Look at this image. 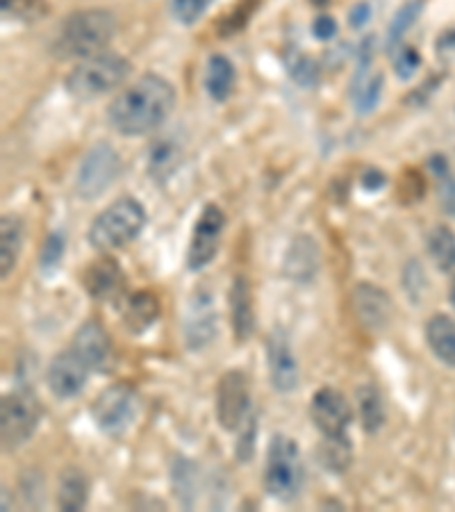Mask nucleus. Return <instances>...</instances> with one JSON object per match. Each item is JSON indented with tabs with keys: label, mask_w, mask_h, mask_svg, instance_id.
<instances>
[{
	"label": "nucleus",
	"mask_w": 455,
	"mask_h": 512,
	"mask_svg": "<svg viewBox=\"0 0 455 512\" xmlns=\"http://www.w3.org/2000/svg\"><path fill=\"white\" fill-rule=\"evenodd\" d=\"M180 160V148L178 144L167 142V139H160L155 142L151 153H148V173H151L153 180H160L164 183L173 171L178 167Z\"/></svg>",
	"instance_id": "obj_28"
},
{
	"label": "nucleus",
	"mask_w": 455,
	"mask_h": 512,
	"mask_svg": "<svg viewBox=\"0 0 455 512\" xmlns=\"http://www.w3.org/2000/svg\"><path fill=\"white\" fill-rule=\"evenodd\" d=\"M171 478H182V481H185V485H176V492L185 506H192L194 497H196V492H192V490H196V474H194L192 462L180 458L176 462V467H173Z\"/></svg>",
	"instance_id": "obj_35"
},
{
	"label": "nucleus",
	"mask_w": 455,
	"mask_h": 512,
	"mask_svg": "<svg viewBox=\"0 0 455 512\" xmlns=\"http://www.w3.org/2000/svg\"><path fill=\"white\" fill-rule=\"evenodd\" d=\"M0 10L7 21L37 23L51 14L48 0H0Z\"/></svg>",
	"instance_id": "obj_30"
},
{
	"label": "nucleus",
	"mask_w": 455,
	"mask_h": 512,
	"mask_svg": "<svg viewBox=\"0 0 455 512\" xmlns=\"http://www.w3.org/2000/svg\"><path fill=\"white\" fill-rule=\"evenodd\" d=\"M317 264H319L317 244H314L308 235H303L296 239L292 249H289L285 271L289 278L305 283V280H312L314 274H317Z\"/></svg>",
	"instance_id": "obj_26"
},
{
	"label": "nucleus",
	"mask_w": 455,
	"mask_h": 512,
	"mask_svg": "<svg viewBox=\"0 0 455 512\" xmlns=\"http://www.w3.org/2000/svg\"><path fill=\"white\" fill-rule=\"evenodd\" d=\"M89 501V478L80 467L62 469L57 481V508L64 512H78Z\"/></svg>",
	"instance_id": "obj_23"
},
{
	"label": "nucleus",
	"mask_w": 455,
	"mask_h": 512,
	"mask_svg": "<svg viewBox=\"0 0 455 512\" xmlns=\"http://www.w3.org/2000/svg\"><path fill=\"white\" fill-rule=\"evenodd\" d=\"M82 287L94 301H123V296H126V276H123L121 264L112 255L103 253L82 271Z\"/></svg>",
	"instance_id": "obj_15"
},
{
	"label": "nucleus",
	"mask_w": 455,
	"mask_h": 512,
	"mask_svg": "<svg viewBox=\"0 0 455 512\" xmlns=\"http://www.w3.org/2000/svg\"><path fill=\"white\" fill-rule=\"evenodd\" d=\"M219 333V312L214 305L212 289L198 287L189 296L185 319H182V335L189 351H203L217 340Z\"/></svg>",
	"instance_id": "obj_10"
},
{
	"label": "nucleus",
	"mask_w": 455,
	"mask_h": 512,
	"mask_svg": "<svg viewBox=\"0 0 455 512\" xmlns=\"http://www.w3.org/2000/svg\"><path fill=\"white\" fill-rule=\"evenodd\" d=\"M130 71L132 66L126 57L103 51L98 55L85 57V60H80L73 66L69 76L64 78V87L76 101H96V98L123 87Z\"/></svg>",
	"instance_id": "obj_4"
},
{
	"label": "nucleus",
	"mask_w": 455,
	"mask_h": 512,
	"mask_svg": "<svg viewBox=\"0 0 455 512\" xmlns=\"http://www.w3.org/2000/svg\"><path fill=\"white\" fill-rule=\"evenodd\" d=\"M430 173L437 180V192H440V201L444 210L455 214V176L449 167V160L442 158V155H433L428 162Z\"/></svg>",
	"instance_id": "obj_31"
},
{
	"label": "nucleus",
	"mask_w": 455,
	"mask_h": 512,
	"mask_svg": "<svg viewBox=\"0 0 455 512\" xmlns=\"http://www.w3.org/2000/svg\"><path fill=\"white\" fill-rule=\"evenodd\" d=\"M392 66L394 73L401 80H408L417 73V69L421 66V55L415 46H396L392 51Z\"/></svg>",
	"instance_id": "obj_34"
},
{
	"label": "nucleus",
	"mask_w": 455,
	"mask_h": 512,
	"mask_svg": "<svg viewBox=\"0 0 455 512\" xmlns=\"http://www.w3.org/2000/svg\"><path fill=\"white\" fill-rule=\"evenodd\" d=\"M451 305H453V310H455V278H453V283H451Z\"/></svg>",
	"instance_id": "obj_40"
},
{
	"label": "nucleus",
	"mask_w": 455,
	"mask_h": 512,
	"mask_svg": "<svg viewBox=\"0 0 455 512\" xmlns=\"http://www.w3.org/2000/svg\"><path fill=\"white\" fill-rule=\"evenodd\" d=\"M228 308H230V326L237 344H244L255 333V305L251 283L244 276H235L233 285L228 292Z\"/></svg>",
	"instance_id": "obj_19"
},
{
	"label": "nucleus",
	"mask_w": 455,
	"mask_h": 512,
	"mask_svg": "<svg viewBox=\"0 0 455 512\" xmlns=\"http://www.w3.org/2000/svg\"><path fill=\"white\" fill-rule=\"evenodd\" d=\"M312 35L317 37L319 41H330L337 35V21L328 14L317 16V19H314V23H312Z\"/></svg>",
	"instance_id": "obj_37"
},
{
	"label": "nucleus",
	"mask_w": 455,
	"mask_h": 512,
	"mask_svg": "<svg viewBox=\"0 0 455 512\" xmlns=\"http://www.w3.org/2000/svg\"><path fill=\"white\" fill-rule=\"evenodd\" d=\"M317 462L328 474L342 476L353 465V442L346 435H324L317 447Z\"/></svg>",
	"instance_id": "obj_22"
},
{
	"label": "nucleus",
	"mask_w": 455,
	"mask_h": 512,
	"mask_svg": "<svg viewBox=\"0 0 455 512\" xmlns=\"http://www.w3.org/2000/svg\"><path fill=\"white\" fill-rule=\"evenodd\" d=\"M421 12H424V0H408V3H403L399 10H396L390 28H387V48H390V51H394L396 46H401L403 37L408 35L410 28L419 21Z\"/></svg>",
	"instance_id": "obj_29"
},
{
	"label": "nucleus",
	"mask_w": 455,
	"mask_h": 512,
	"mask_svg": "<svg viewBox=\"0 0 455 512\" xmlns=\"http://www.w3.org/2000/svg\"><path fill=\"white\" fill-rule=\"evenodd\" d=\"M223 230H226V214L219 205H205L203 212L198 214L192 242L187 249V267L189 271H203L208 264L214 262L221 246Z\"/></svg>",
	"instance_id": "obj_11"
},
{
	"label": "nucleus",
	"mask_w": 455,
	"mask_h": 512,
	"mask_svg": "<svg viewBox=\"0 0 455 512\" xmlns=\"http://www.w3.org/2000/svg\"><path fill=\"white\" fill-rule=\"evenodd\" d=\"M91 369L80 355L71 349L55 353L46 367V385L55 399L69 401L78 396L89 381Z\"/></svg>",
	"instance_id": "obj_13"
},
{
	"label": "nucleus",
	"mask_w": 455,
	"mask_h": 512,
	"mask_svg": "<svg viewBox=\"0 0 455 512\" xmlns=\"http://www.w3.org/2000/svg\"><path fill=\"white\" fill-rule=\"evenodd\" d=\"M26 242V224L16 214H5L0 219V276L3 280L12 274Z\"/></svg>",
	"instance_id": "obj_20"
},
{
	"label": "nucleus",
	"mask_w": 455,
	"mask_h": 512,
	"mask_svg": "<svg viewBox=\"0 0 455 512\" xmlns=\"http://www.w3.org/2000/svg\"><path fill=\"white\" fill-rule=\"evenodd\" d=\"M267 365L273 390L280 394H289L299 387L301 365L283 330H273L267 337Z\"/></svg>",
	"instance_id": "obj_16"
},
{
	"label": "nucleus",
	"mask_w": 455,
	"mask_h": 512,
	"mask_svg": "<svg viewBox=\"0 0 455 512\" xmlns=\"http://www.w3.org/2000/svg\"><path fill=\"white\" fill-rule=\"evenodd\" d=\"M310 417L321 435H346L353 424V406L335 387H321L312 394Z\"/></svg>",
	"instance_id": "obj_14"
},
{
	"label": "nucleus",
	"mask_w": 455,
	"mask_h": 512,
	"mask_svg": "<svg viewBox=\"0 0 455 512\" xmlns=\"http://www.w3.org/2000/svg\"><path fill=\"white\" fill-rule=\"evenodd\" d=\"M235 80H237L235 64L221 53L210 55L208 69H205V92H208L212 101L217 103L228 101L235 89Z\"/></svg>",
	"instance_id": "obj_24"
},
{
	"label": "nucleus",
	"mask_w": 455,
	"mask_h": 512,
	"mask_svg": "<svg viewBox=\"0 0 455 512\" xmlns=\"http://www.w3.org/2000/svg\"><path fill=\"white\" fill-rule=\"evenodd\" d=\"M426 249L430 260L442 274H455V233L449 226H433L426 235Z\"/></svg>",
	"instance_id": "obj_27"
},
{
	"label": "nucleus",
	"mask_w": 455,
	"mask_h": 512,
	"mask_svg": "<svg viewBox=\"0 0 455 512\" xmlns=\"http://www.w3.org/2000/svg\"><path fill=\"white\" fill-rule=\"evenodd\" d=\"M289 73L299 85L310 87L317 82V64H314L308 55L296 53L294 60H289Z\"/></svg>",
	"instance_id": "obj_36"
},
{
	"label": "nucleus",
	"mask_w": 455,
	"mask_h": 512,
	"mask_svg": "<svg viewBox=\"0 0 455 512\" xmlns=\"http://www.w3.org/2000/svg\"><path fill=\"white\" fill-rule=\"evenodd\" d=\"M305 483V467L301 449L285 433H273L264 458V492L280 503H292Z\"/></svg>",
	"instance_id": "obj_5"
},
{
	"label": "nucleus",
	"mask_w": 455,
	"mask_h": 512,
	"mask_svg": "<svg viewBox=\"0 0 455 512\" xmlns=\"http://www.w3.org/2000/svg\"><path fill=\"white\" fill-rule=\"evenodd\" d=\"M355 403H358V417L362 431L367 435H376L385 426V401L374 383H364L355 390Z\"/></svg>",
	"instance_id": "obj_25"
},
{
	"label": "nucleus",
	"mask_w": 455,
	"mask_h": 512,
	"mask_svg": "<svg viewBox=\"0 0 455 512\" xmlns=\"http://www.w3.org/2000/svg\"><path fill=\"white\" fill-rule=\"evenodd\" d=\"M385 183H387V178L378 169H367V173L362 176V185H364V189H369V192H376V189L385 187Z\"/></svg>",
	"instance_id": "obj_39"
},
{
	"label": "nucleus",
	"mask_w": 455,
	"mask_h": 512,
	"mask_svg": "<svg viewBox=\"0 0 455 512\" xmlns=\"http://www.w3.org/2000/svg\"><path fill=\"white\" fill-rule=\"evenodd\" d=\"M251 417V385L239 369L221 374L217 383V419L226 433H237Z\"/></svg>",
	"instance_id": "obj_9"
},
{
	"label": "nucleus",
	"mask_w": 455,
	"mask_h": 512,
	"mask_svg": "<svg viewBox=\"0 0 455 512\" xmlns=\"http://www.w3.org/2000/svg\"><path fill=\"white\" fill-rule=\"evenodd\" d=\"M369 19H371V5L369 3H358L355 7H351V12H349L351 28L358 30L362 26H367Z\"/></svg>",
	"instance_id": "obj_38"
},
{
	"label": "nucleus",
	"mask_w": 455,
	"mask_h": 512,
	"mask_svg": "<svg viewBox=\"0 0 455 512\" xmlns=\"http://www.w3.org/2000/svg\"><path fill=\"white\" fill-rule=\"evenodd\" d=\"M119 173L121 155L117 153V148L107 142H98L82 155L76 171V194L82 201L94 203L96 198H101L114 185Z\"/></svg>",
	"instance_id": "obj_7"
},
{
	"label": "nucleus",
	"mask_w": 455,
	"mask_h": 512,
	"mask_svg": "<svg viewBox=\"0 0 455 512\" xmlns=\"http://www.w3.org/2000/svg\"><path fill=\"white\" fill-rule=\"evenodd\" d=\"M44 417L39 396L30 387H16L0 401V440L3 451L21 449L32 440Z\"/></svg>",
	"instance_id": "obj_6"
},
{
	"label": "nucleus",
	"mask_w": 455,
	"mask_h": 512,
	"mask_svg": "<svg viewBox=\"0 0 455 512\" xmlns=\"http://www.w3.org/2000/svg\"><path fill=\"white\" fill-rule=\"evenodd\" d=\"M139 415V396L128 383H114L91 401V419L110 437H121Z\"/></svg>",
	"instance_id": "obj_8"
},
{
	"label": "nucleus",
	"mask_w": 455,
	"mask_h": 512,
	"mask_svg": "<svg viewBox=\"0 0 455 512\" xmlns=\"http://www.w3.org/2000/svg\"><path fill=\"white\" fill-rule=\"evenodd\" d=\"M176 110V87L160 73H144L107 105V121L123 137H144Z\"/></svg>",
	"instance_id": "obj_1"
},
{
	"label": "nucleus",
	"mask_w": 455,
	"mask_h": 512,
	"mask_svg": "<svg viewBox=\"0 0 455 512\" xmlns=\"http://www.w3.org/2000/svg\"><path fill=\"white\" fill-rule=\"evenodd\" d=\"M214 0H169L173 19L182 26H194L196 21L203 19V14L210 10Z\"/></svg>",
	"instance_id": "obj_33"
},
{
	"label": "nucleus",
	"mask_w": 455,
	"mask_h": 512,
	"mask_svg": "<svg viewBox=\"0 0 455 512\" xmlns=\"http://www.w3.org/2000/svg\"><path fill=\"white\" fill-rule=\"evenodd\" d=\"M355 317L369 333H383L392 321V299L383 287L374 283H358L353 287Z\"/></svg>",
	"instance_id": "obj_17"
},
{
	"label": "nucleus",
	"mask_w": 455,
	"mask_h": 512,
	"mask_svg": "<svg viewBox=\"0 0 455 512\" xmlns=\"http://www.w3.org/2000/svg\"><path fill=\"white\" fill-rule=\"evenodd\" d=\"M71 349L76 351L87 367L96 374H110L117 367V351L110 333L98 319L82 321L71 340Z\"/></svg>",
	"instance_id": "obj_12"
},
{
	"label": "nucleus",
	"mask_w": 455,
	"mask_h": 512,
	"mask_svg": "<svg viewBox=\"0 0 455 512\" xmlns=\"http://www.w3.org/2000/svg\"><path fill=\"white\" fill-rule=\"evenodd\" d=\"M117 28V16L110 10L91 7V10L73 12L62 23L60 37H57V53L62 57H78V60L103 53L112 44Z\"/></svg>",
	"instance_id": "obj_2"
},
{
	"label": "nucleus",
	"mask_w": 455,
	"mask_h": 512,
	"mask_svg": "<svg viewBox=\"0 0 455 512\" xmlns=\"http://www.w3.org/2000/svg\"><path fill=\"white\" fill-rule=\"evenodd\" d=\"M64 251H66V237L60 233V230H55V233L46 237L44 246H41L39 267L44 271V276L57 271V267H60L64 260Z\"/></svg>",
	"instance_id": "obj_32"
},
{
	"label": "nucleus",
	"mask_w": 455,
	"mask_h": 512,
	"mask_svg": "<svg viewBox=\"0 0 455 512\" xmlns=\"http://www.w3.org/2000/svg\"><path fill=\"white\" fill-rule=\"evenodd\" d=\"M148 221L144 205L132 196H121L119 201L107 205V208L91 221L89 226V244L98 253H112L126 249L128 244L142 235Z\"/></svg>",
	"instance_id": "obj_3"
},
{
	"label": "nucleus",
	"mask_w": 455,
	"mask_h": 512,
	"mask_svg": "<svg viewBox=\"0 0 455 512\" xmlns=\"http://www.w3.org/2000/svg\"><path fill=\"white\" fill-rule=\"evenodd\" d=\"M310 3H312V5H319V7H324V5H328V3H330V0H310Z\"/></svg>",
	"instance_id": "obj_41"
},
{
	"label": "nucleus",
	"mask_w": 455,
	"mask_h": 512,
	"mask_svg": "<svg viewBox=\"0 0 455 512\" xmlns=\"http://www.w3.org/2000/svg\"><path fill=\"white\" fill-rule=\"evenodd\" d=\"M162 315V303L151 289H137L121 301V319L130 335H144Z\"/></svg>",
	"instance_id": "obj_18"
},
{
	"label": "nucleus",
	"mask_w": 455,
	"mask_h": 512,
	"mask_svg": "<svg viewBox=\"0 0 455 512\" xmlns=\"http://www.w3.org/2000/svg\"><path fill=\"white\" fill-rule=\"evenodd\" d=\"M426 344L442 365L455 369V321L449 315H433L426 321Z\"/></svg>",
	"instance_id": "obj_21"
}]
</instances>
